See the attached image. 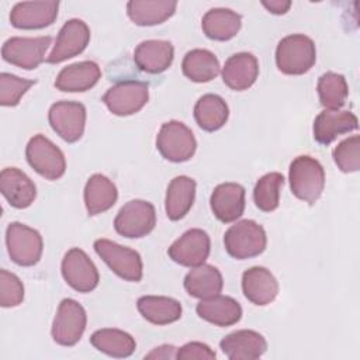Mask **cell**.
<instances>
[{
	"instance_id": "30",
	"label": "cell",
	"mask_w": 360,
	"mask_h": 360,
	"mask_svg": "<svg viewBox=\"0 0 360 360\" xmlns=\"http://www.w3.org/2000/svg\"><path fill=\"white\" fill-rule=\"evenodd\" d=\"M83 197L89 215H98L108 211L117 202L118 190L107 176L96 173L89 177Z\"/></svg>"
},
{
	"instance_id": "16",
	"label": "cell",
	"mask_w": 360,
	"mask_h": 360,
	"mask_svg": "<svg viewBox=\"0 0 360 360\" xmlns=\"http://www.w3.org/2000/svg\"><path fill=\"white\" fill-rule=\"evenodd\" d=\"M59 1H21L13 6L10 22L20 30H41L55 22Z\"/></svg>"
},
{
	"instance_id": "15",
	"label": "cell",
	"mask_w": 360,
	"mask_h": 360,
	"mask_svg": "<svg viewBox=\"0 0 360 360\" xmlns=\"http://www.w3.org/2000/svg\"><path fill=\"white\" fill-rule=\"evenodd\" d=\"M90 41L89 25L79 18L68 20L56 37L55 45L46 58L48 63H60L80 55Z\"/></svg>"
},
{
	"instance_id": "11",
	"label": "cell",
	"mask_w": 360,
	"mask_h": 360,
	"mask_svg": "<svg viewBox=\"0 0 360 360\" xmlns=\"http://www.w3.org/2000/svg\"><path fill=\"white\" fill-rule=\"evenodd\" d=\"M148 100L149 86L139 80L120 82L110 87L103 96V103L110 112L118 117H127L141 111Z\"/></svg>"
},
{
	"instance_id": "7",
	"label": "cell",
	"mask_w": 360,
	"mask_h": 360,
	"mask_svg": "<svg viewBox=\"0 0 360 360\" xmlns=\"http://www.w3.org/2000/svg\"><path fill=\"white\" fill-rule=\"evenodd\" d=\"M25 158L28 165L48 180H58L66 172L63 152L42 134H37L28 141Z\"/></svg>"
},
{
	"instance_id": "37",
	"label": "cell",
	"mask_w": 360,
	"mask_h": 360,
	"mask_svg": "<svg viewBox=\"0 0 360 360\" xmlns=\"http://www.w3.org/2000/svg\"><path fill=\"white\" fill-rule=\"evenodd\" d=\"M333 160L343 173H353L360 169V136L353 135L339 142L333 152Z\"/></svg>"
},
{
	"instance_id": "3",
	"label": "cell",
	"mask_w": 360,
	"mask_h": 360,
	"mask_svg": "<svg viewBox=\"0 0 360 360\" xmlns=\"http://www.w3.org/2000/svg\"><path fill=\"white\" fill-rule=\"evenodd\" d=\"M228 255L238 260L256 257L266 250L267 235L264 228L253 219H242L231 225L224 235Z\"/></svg>"
},
{
	"instance_id": "36",
	"label": "cell",
	"mask_w": 360,
	"mask_h": 360,
	"mask_svg": "<svg viewBox=\"0 0 360 360\" xmlns=\"http://www.w3.org/2000/svg\"><path fill=\"white\" fill-rule=\"evenodd\" d=\"M284 184V176L278 172H270L262 176L253 188V201L263 212L277 210L280 204V191Z\"/></svg>"
},
{
	"instance_id": "32",
	"label": "cell",
	"mask_w": 360,
	"mask_h": 360,
	"mask_svg": "<svg viewBox=\"0 0 360 360\" xmlns=\"http://www.w3.org/2000/svg\"><path fill=\"white\" fill-rule=\"evenodd\" d=\"M229 117V107L218 94H204L194 105V118L198 127L207 132L221 129Z\"/></svg>"
},
{
	"instance_id": "31",
	"label": "cell",
	"mask_w": 360,
	"mask_h": 360,
	"mask_svg": "<svg viewBox=\"0 0 360 360\" xmlns=\"http://www.w3.org/2000/svg\"><path fill=\"white\" fill-rule=\"evenodd\" d=\"M136 308L143 319L153 325H169L181 318V304L170 297L142 295L136 301Z\"/></svg>"
},
{
	"instance_id": "26",
	"label": "cell",
	"mask_w": 360,
	"mask_h": 360,
	"mask_svg": "<svg viewBox=\"0 0 360 360\" xmlns=\"http://www.w3.org/2000/svg\"><path fill=\"white\" fill-rule=\"evenodd\" d=\"M195 180L188 176H176L166 190L165 210L170 221H179L191 210L195 198Z\"/></svg>"
},
{
	"instance_id": "9",
	"label": "cell",
	"mask_w": 360,
	"mask_h": 360,
	"mask_svg": "<svg viewBox=\"0 0 360 360\" xmlns=\"http://www.w3.org/2000/svg\"><path fill=\"white\" fill-rule=\"evenodd\" d=\"M156 225V211L152 202L145 200H131L121 207L115 219V231L125 238H143Z\"/></svg>"
},
{
	"instance_id": "20",
	"label": "cell",
	"mask_w": 360,
	"mask_h": 360,
	"mask_svg": "<svg viewBox=\"0 0 360 360\" xmlns=\"http://www.w3.org/2000/svg\"><path fill=\"white\" fill-rule=\"evenodd\" d=\"M278 281L270 270L262 266H253L242 274L243 295L255 305H267L278 294Z\"/></svg>"
},
{
	"instance_id": "27",
	"label": "cell",
	"mask_w": 360,
	"mask_h": 360,
	"mask_svg": "<svg viewBox=\"0 0 360 360\" xmlns=\"http://www.w3.org/2000/svg\"><path fill=\"white\" fill-rule=\"evenodd\" d=\"M242 17L236 11L225 7L208 10L201 20V28L205 37L214 41H229L239 32Z\"/></svg>"
},
{
	"instance_id": "13",
	"label": "cell",
	"mask_w": 360,
	"mask_h": 360,
	"mask_svg": "<svg viewBox=\"0 0 360 360\" xmlns=\"http://www.w3.org/2000/svg\"><path fill=\"white\" fill-rule=\"evenodd\" d=\"M60 271L65 281L79 292H90L96 290L100 281L96 264L87 253L79 248H72L65 253Z\"/></svg>"
},
{
	"instance_id": "29",
	"label": "cell",
	"mask_w": 360,
	"mask_h": 360,
	"mask_svg": "<svg viewBox=\"0 0 360 360\" xmlns=\"http://www.w3.org/2000/svg\"><path fill=\"white\" fill-rule=\"evenodd\" d=\"M177 7L173 0H131L127 3V14L131 21L141 27H150L165 22Z\"/></svg>"
},
{
	"instance_id": "19",
	"label": "cell",
	"mask_w": 360,
	"mask_h": 360,
	"mask_svg": "<svg viewBox=\"0 0 360 360\" xmlns=\"http://www.w3.org/2000/svg\"><path fill=\"white\" fill-rule=\"evenodd\" d=\"M359 127L357 117L346 110H323L321 111L312 127L314 139L319 145H329L339 135L356 131Z\"/></svg>"
},
{
	"instance_id": "40",
	"label": "cell",
	"mask_w": 360,
	"mask_h": 360,
	"mask_svg": "<svg viewBox=\"0 0 360 360\" xmlns=\"http://www.w3.org/2000/svg\"><path fill=\"white\" fill-rule=\"evenodd\" d=\"M215 357L217 353L202 342H188L176 352V359L179 360H212Z\"/></svg>"
},
{
	"instance_id": "22",
	"label": "cell",
	"mask_w": 360,
	"mask_h": 360,
	"mask_svg": "<svg viewBox=\"0 0 360 360\" xmlns=\"http://www.w3.org/2000/svg\"><path fill=\"white\" fill-rule=\"evenodd\" d=\"M0 191L7 202L18 210L28 208L37 198L34 181L17 167H6L1 170Z\"/></svg>"
},
{
	"instance_id": "38",
	"label": "cell",
	"mask_w": 360,
	"mask_h": 360,
	"mask_svg": "<svg viewBox=\"0 0 360 360\" xmlns=\"http://www.w3.org/2000/svg\"><path fill=\"white\" fill-rule=\"evenodd\" d=\"M37 82L31 79H22L11 73L3 72L0 75V104L4 107H14L20 103L21 97Z\"/></svg>"
},
{
	"instance_id": "42",
	"label": "cell",
	"mask_w": 360,
	"mask_h": 360,
	"mask_svg": "<svg viewBox=\"0 0 360 360\" xmlns=\"http://www.w3.org/2000/svg\"><path fill=\"white\" fill-rule=\"evenodd\" d=\"M262 6L266 10H269L271 14L281 15L288 11V8L291 7V1L290 0H270V1H262Z\"/></svg>"
},
{
	"instance_id": "10",
	"label": "cell",
	"mask_w": 360,
	"mask_h": 360,
	"mask_svg": "<svg viewBox=\"0 0 360 360\" xmlns=\"http://www.w3.org/2000/svg\"><path fill=\"white\" fill-rule=\"evenodd\" d=\"M52 38L45 37H11L1 46V56L6 62L25 70L37 69L45 59Z\"/></svg>"
},
{
	"instance_id": "5",
	"label": "cell",
	"mask_w": 360,
	"mask_h": 360,
	"mask_svg": "<svg viewBox=\"0 0 360 360\" xmlns=\"http://www.w3.org/2000/svg\"><path fill=\"white\" fill-rule=\"evenodd\" d=\"M6 245L10 259L22 267L37 264L44 250L41 233L21 222L8 224L6 229Z\"/></svg>"
},
{
	"instance_id": "6",
	"label": "cell",
	"mask_w": 360,
	"mask_h": 360,
	"mask_svg": "<svg viewBox=\"0 0 360 360\" xmlns=\"http://www.w3.org/2000/svg\"><path fill=\"white\" fill-rule=\"evenodd\" d=\"M94 250L118 277L134 283L142 280L143 264L135 249L100 238L94 240Z\"/></svg>"
},
{
	"instance_id": "34",
	"label": "cell",
	"mask_w": 360,
	"mask_h": 360,
	"mask_svg": "<svg viewBox=\"0 0 360 360\" xmlns=\"http://www.w3.org/2000/svg\"><path fill=\"white\" fill-rule=\"evenodd\" d=\"M90 343L98 352L117 359L129 357L136 349L135 339L128 332L115 328H103L96 330L90 336Z\"/></svg>"
},
{
	"instance_id": "4",
	"label": "cell",
	"mask_w": 360,
	"mask_h": 360,
	"mask_svg": "<svg viewBox=\"0 0 360 360\" xmlns=\"http://www.w3.org/2000/svg\"><path fill=\"white\" fill-rule=\"evenodd\" d=\"M156 148L166 160L181 163L194 156L197 141L186 124L173 120L162 124L156 136Z\"/></svg>"
},
{
	"instance_id": "24",
	"label": "cell",
	"mask_w": 360,
	"mask_h": 360,
	"mask_svg": "<svg viewBox=\"0 0 360 360\" xmlns=\"http://www.w3.org/2000/svg\"><path fill=\"white\" fill-rule=\"evenodd\" d=\"M100 77L101 69L96 62L82 60L63 68L55 79V87L65 93H82L94 87Z\"/></svg>"
},
{
	"instance_id": "23",
	"label": "cell",
	"mask_w": 360,
	"mask_h": 360,
	"mask_svg": "<svg viewBox=\"0 0 360 360\" xmlns=\"http://www.w3.org/2000/svg\"><path fill=\"white\" fill-rule=\"evenodd\" d=\"M259 76V60L250 52H238L225 60L222 68L224 83L235 90L243 91L252 87Z\"/></svg>"
},
{
	"instance_id": "35",
	"label": "cell",
	"mask_w": 360,
	"mask_h": 360,
	"mask_svg": "<svg viewBox=\"0 0 360 360\" xmlns=\"http://www.w3.org/2000/svg\"><path fill=\"white\" fill-rule=\"evenodd\" d=\"M319 103L325 110H340L349 96V86L343 75L326 72L318 79L316 84Z\"/></svg>"
},
{
	"instance_id": "39",
	"label": "cell",
	"mask_w": 360,
	"mask_h": 360,
	"mask_svg": "<svg viewBox=\"0 0 360 360\" xmlns=\"http://www.w3.org/2000/svg\"><path fill=\"white\" fill-rule=\"evenodd\" d=\"M24 285L22 281L11 271L0 270V305L3 308H13L22 302Z\"/></svg>"
},
{
	"instance_id": "1",
	"label": "cell",
	"mask_w": 360,
	"mask_h": 360,
	"mask_svg": "<svg viewBox=\"0 0 360 360\" xmlns=\"http://www.w3.org/2000/svg\"><path fill=\"white\" fill-rule=\"evenodd\" d=\"M288 180L292 194L298 200L314 205L325 187V170L315 158L301 155L290 163Z\"/></svg>"
},
{
	"instance_id": "2",
	"label": "cell",
	"mask_w": 360,
	"mask_h": 360,
	"mask_svg": "<svg viewBox=\"0 0 360 360\" xmlns=\"http://www.w3.org/2000/svg\"><path fill=\"white\" fill-rule=\"evenodd\" d=\"M316 62L314 41L304 34H291L280 39L276 48V65L284 75L300 76Z\"/></svg>"
},
{
	"instance_id": "12",
	"label": "cell",
	"mask_w": 360,
	"mask_h": 360,
	"mask_svg": "<svg viewBox=\"0 0 360 360\" xmlns=\"http://www.w3.org/2000/svg\"><path fill=\"white\" fill-rule=\"evenodd\" d=\"M86 107L79 101H56L51 105L48 121L51 128L68 143L77 142L86 127Z\"/></svg>"
},
{
	"instance_id": "41",
	"label": "cell",
	"mask_w": 360,
	"mask_h": 360,
	"mask_svg": "<svg viewBox=\"0 0 360 360\" xmlns=\"http://www.w3.org/2000/svg\"><path fill=\"white\" fill-rule=\"evenodd\" d=\"M176 352L177 349L173 345H162L145 354V359H176Z\"/></svg>"
},
{
	"instance_id": "25",
	"label": "cell",
	"mask_w": 360,
	"mask_h": 360,
	"mask_svg": "<svg viewBox=\"0 0 360 360\" xmlns=\"http://www.w3.org/2000/svg\"><path fill=\"white\" fill-rule=\"evenodd\" d=\"M195 312L201 319L221 328L235 325L242 318L240 304L235 298L221 294L201 300Z\"/></svg>"
},
{
	"instance_id": "28",
	"label": "cell",
	"mask_w": 360,
	"mask_h": 360,
	"mask_svg": "<svg viewBox=\"0 0 360 360\" xmlns=\"http://www.w3.org/2000/svg\"><path fill=\"white\" fill-rule=\"evenodd\" d=\"M184 290L194 298H210L222 291L224 278L221 271L212 264H200L191 267L184 277Z\"/></svg>"
},
{
	"instance_id": "14",
	"label": "cell",
	"mask_w": 360,
	"mask_h": 360,
	"mask_svg": "<svg viewBox=\"0 0 360 360\" xmlns=\"http://www.w3.org/2000/svg\"><path fill=\"white\" fill-rule=\"evenodd\" d=\"M211 250V239L208 233L200 228L186 231L179 239H176L167 249L169 257L186 267H195L202 264Z\"/></svg>"
},
{
	"instance_id": "8",
	"label": "cell",
	"mask_w": 360,
	"mask_h": 360,
	"mask_svg": "<svg viewBox=\"0 0 360 360\" xmlns=\"http://www.w3.org/2000/svg\"><path fill=\"white\" fill-rule=\"evenodd\" d=\"M87 325L86 309L73 298L60 301L52 322V339L60 346H75L83 336Z\"/></svg>"
},
{
	"instance_id": "18",
	"label": "cell",
	"mask_w": 360,
	"mask_h": 360,
	"mask_svg": "<svg viewBox=\"0 0 360 360\" xmlns=\"http://www.w3.org/2000/svg\"><path fill=\"white\" fill-rule=\"evenodd\" d=\"M219 347L229 360H256L267 350V342L256 330L239 329L222 338Z\"/></svg>"
},
{
	"instance_id": "33",
	"label": "cell",
	"mask_w": 360,
	"mask_h": 360,
	"mask_svg": "<svg viewBox=\"0 0 360 360\" xmlns=\"http://www.w3.org/2000/svg\"><path fill=\"white\" fill-rule=\"evenodd\" d=\"M183 75L195 83H207L219 75L221 66L218 58L208 49H191L181 62Z\"/></svg>"
},
{
	"instance_id": "21",
	"label": "cell",
	"mask_w": 360,
	"mask_h": 360,
	"mask_svg": "<svg viewBox=\"0 0 360 360\" xmlns=\"http://www.w3.org/2000/svg\"><path fill=\"white\" fill-rule=\"evenodd\" d=\"M174 58V48L170 41L146 39L134 51L135 65L146 73L159 75L170 68Z\"/></svg>"
},
{
	"instance_id": "17",
	"label": "cell",
	"mask_w": 360,
	"mask_h": 360,
	"mask_svg": "<svg viewBox=\"0 0 360 360\" xmlns=\"http://www.w3.org/2000/svg\"><path fill=\"white\" fill-rule=\"evenodd\" d=\"M210 205L217 219L224 224L235 222L245 211V187L232 181L218 184L210 197Z\"/></svg>"
}]
</instances>
